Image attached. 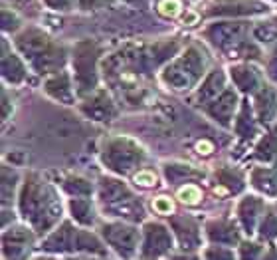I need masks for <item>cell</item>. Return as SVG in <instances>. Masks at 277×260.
<instances>
[{"instance_id": "1", "label": "cell", "mask_w": 277, "mask_h": 260, "mask_svg": "<svg viewBox=\"0 0 277 260\" xmlns=\"http://www.w3.org/2000/svg\"><path fill=\"white\" fill-rule=\"evenodd\" d=\"M178 199L186 203V205H196L200 199H202V193L196 189L194 185H186L182 189L178 191Z\"/></svg>"}, {"instance_id": "2", "label": "cell", "mask_w": 277, "mask_h": 260, "mask_svg": "<svg viewBox=\"0 0 277 260\" xmlns=\"http://www.w3.org/2000/svg\"><path fill=\"white\" fill-rule=\"evenodd\" d=\"M153 209H155L159 214H170L174 207H172L170 199H166V197H159V199L153 201Z\"/></svg>"}, {"instance_id": "3", "label": "cell", "mask_w": 277, "mask_h": 260, "mask_svg": "<svg viewBox=\"0 0 277 260\" xmlns=\"http://www.w3.org/2000/svg\"><path fill=\"white\" fill-rule=\"evenodd\" d=\"M135 181L141 183V185H145V187H151V185H155V181H157V179H155V175H153V173H149V171H147V173H141V175H137V177H135Z\"/></svg>"}]
</instances>
